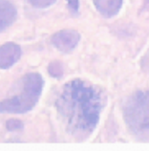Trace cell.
Instances as JSON below:
<instances>
[{
  "label": "cell",
  "instance_id": "cell-11",
  "mask_svg": "<svg viewBox=\"0 0 149 151\" xmlns=\"http://www.w3.org/2000/svg\"><path fill=\"white\" fill-rule=\"evenodd\" d=\"M68 6L72 10L73 13H77L78 11V0H67Z\"/></svg>",
  "mask_w": 149,
  "mask_h": 151
},
{
  "label": "cell",
  "instance_id": "cell-1",
  "mask_svg": "<svg viewBox=\"0 0 149 151\" xmlns=\"http://www.w3.org/2000/svg\"><path fill=\"white\" fill-rule=\"evenodd\" d=\"M57 108L76 135H88L96 128L102 108L99 91L80 79L68 82L57 101Z\"/></svg>",
  "mask_w": 149,
  "mask_h": 151
},
{
  "label": "cell",
  "instance_id": "cell-7",
  "mask_svg": "<svg viewBox=\"0 0 149 151\" xmlns=\"http://www.w3.org/2000/svg\"><path fill=\"white\" fill-rule=\"evenodd\" d=\"M97 10L105 17H112L120 12L122 0H93Z\"/></svg>",
  "mask_w": 149,
  "mask_h": 151
},
{
  "label": "cell",
  "instance_id": "cell-5",
  "mask_svg": "<svg viewBox=\"0 0 149 151\" xmlns=\"http://www.w3.org/2000/svg\"><path fill=\"white\" fill-rule=\"evenodd\" d=\"M20 46L14 42H6L0 46V68L9 69L16 63L21 57Z\"/></svg>",
  "mask_w": 149,
  "mask_h": 151
},
{
  "label": "cell",
  "instance_id": "cell-4",
  "mask_svg": "<svg viewBox=\"0 0 149 151\" xmlns=\"http://www.w3.org/2000/svg\"><path fill=\"white\" fill-rule=\"evenodd\" d=\"M80 35L77 31L62 30L54 34L51 42L56 48L62 53H70L77 46Z\"/></svg>",
  "mask_w": 149,
  "mask_h": 151
},
{
  "label": "cell",
  "instance_id": "cell-10",
  "mask_svg": "<svg viewBox=\"0 0 149 151\" xmlns=\"http://www.w3.org/2000/svg\"><path fill=\"white\" fill-rule=\"evenodd\" d=\"M59 66L57 64V63H53V64H51L50 68H49V71H50V74L53 76V77H57L58 75H61V70L59 69L58 70L57 67Z\"/></svg>",
  "mask_w": 149,
  "mask_h": 151
},
{
  "label": "cell",
  "instance_id": "cell-6",
  "mask_svg": "<svg viewBox=\"0 0 149 151\" xmlns=\"http://www.w3.org/2000/svg\"><path fill=\"white\" fill-rule=\"evenodd\" d=\"M17 17V10L9 0H0V34L14 24Z\"/></svg>",
  "mask_w": 149,
  "mask_h": 151
},
{
  "label": "cell",
  "instance_id": "cell-3",
  "mask_svg": "<svg viewBox=\"0 0 149 151\" xmlns=\"http://www.w3.org/2000/svg\"><path fill=\"white\" fill-rule=\"evenodd\" d=\"M125 122L137 136H149V93L137 92L129 98L123 108Z\"/></svg>",
  "mask_w": 149,
  "mask_h": 151
},
{
  "label": "cell",
  "instance_id": "cell-8",
  "mask_svg": "<svg viewBox=\"0 0 149 151\" xmlns=\"http://www.w3.org/2000/svg\"><path fill=\"white\" fill-rule=\"evenodd\" d=\"M27 1L34 8H37V9H46V8L54 4L57 0H27Z\"/></svg>",
  "mask_w": 149,
  "mask_h": 151
},
{
  "label": "cell",
  "instance_id": "cell-2",
  "mask_svg": "<svg viewBox=\"0 0 149 151\" xmlns=\"http://www.w3.org/2000/svg\"><path fill=\"white\" fill-rule=\"evenodd\" d=\"M44 81L38 73H28L18 82L16 93L0 101V113L24 114L31 111L39 101Z\"/></svg>",
  "mask_w": 149,
  "mask_h": 151
},
{
  "label": "cell",
  "instance_id": "cell-9",
  "mask_svg": "<svg viewBox=\"0 0 149 151\" xmlns=\"http://www.w3.org/2000/svg\"><path fill=\"white\" fill-rule=\"evenodd\" d=\"M23 124L22 122H20L19 120H16V119H11V120L6 122V128L8 131H18L21 130L23 128Z\"/></svg>",
  "mask_w": 149,
  "mask_h": 151
}]
</instances>
